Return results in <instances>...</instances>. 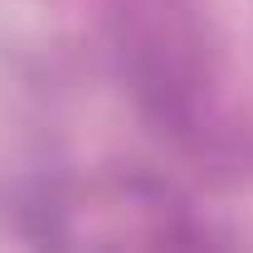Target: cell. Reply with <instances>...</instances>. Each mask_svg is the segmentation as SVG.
I'll use <instances>...</instances> for the list:
<instances>
[{
  "label": "cell",
  "mask_w": 253,
  "mask_h": 253,
  "mask_svg": "<svg viewBox=\"0 0 253 253\" xmlns=\"http://www.w3.org/2000/svg\"><path fill=\"white\" fill-rule=\"evenodd\" d=\"M49 253H229L151 175H102L39 205Z\"/></svg>",
  "instance_id": "cell-1"
}]
</instances>
